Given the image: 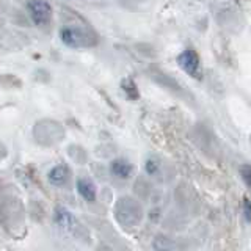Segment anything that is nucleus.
<instances>
[{
	"mask_svg": "<svg viewBox=\"0 0 251 251\" xmlns=\"http://www.w3.org/2000/svg\"><path fill=\"white\" fill-rule=\"evenodd\" d=\"M60 39L71 49H86V47H93L96 44V38L90 31L78 27H63L60 30Z\"/></svg>",
	"mask_w": 251,
	"mask_h": 251,
	"instance_id": "nucleus-1",
	"label": "nucleus"
},
{
	"mask_svg": "<svg viewBox=\"0 0 251 251\" xmlns=\"http://www.w3.org/2000/svg\"><path fill=\"white\" fill-rule=\"evenodd\" d=\"M116 220L124 226H137L141 222V217H143V210L141 206L132 198H123L118 201L116 204Z\"/></svg>",
	"mask_w": 251,
	"mask_h": 251,
	"instance_id": "nucleus-2",
	"label": "nucleus"
},
{
	"mask_svg": "<svg viewBox=\"0 0 251 251\" xmlns=\"http://www.w3.org/2000/svg\"><path fill=\"white\" fill-rule=\"evenodd\" d=\"M27 11L35 25L41 28L50 25L53 10L49 2H46V0H27Z\"/></svg>",
	"mask_w": 251,
	"mask_h": 251,
	"instance_id": "nucleus-3",
	"label": "nucleus"
},
{
	"mask_svg": "<svg viewBox=\"0 0 251 251\" xmlns=\"http://www.w3.org/2000/svg\"><path fill=\"white\" fill-rule=\"evenodd\" d=\"M177 65L190 77L193 78L201 77V61H200L198 53H196L192 47H188V49L182 50L177 55Z\"/></svg>",
	"mask_w": 251,
	"mask_h": 251,
	"instance_id": "nucleus-4",
	"label": "nucleus"
},
{
	"mask_svg": "<svg viewBox=\"0 0 251 251\" xmlns=\"http://www.w3.org/2000/svg\"><path fill=\"white\" fill-rule=\"evenodd\" d=\"M55 222H57L61 227H65L69 232H74V229L78 226L75 217L71 214L69 210L63 209V207H57L55 209Z\"/></svg>",
	"mask_w": 251,
	"mask_h": 251,
	"instance_id": "nucleus-5",
	"label": "nucleus"
},
{
	"mask_svg": "<svg viewBox=\"0 0 251 251\" xmlns=\"http://www.w3.org/2000/svg\"><path fill=\"white\" fill-rule=\"evenodd\" d=\"M77 192L83 200H86L88 202L96 201L98 190H96V185H94L93 180H90V179H86V177L77 179Z\"/></svg>",
	"mask_w": 251,
	"mask_h": 251,
	"instance_id": "nucleus-6",
	"label": "nucleus"
},
{
	"mask_svg": "<svg viewBox=\"0 0 251 251\" xmlns=\"http://www.w3.org/2000/svg\"><path fill=\"white\" fill-rule=\"evenodd\" d=\"M69 179V171L65 165H57L49 173H47V180L53 187H63Z\"/></svg>",
	"mask_w": 251,
	"mask_h": 251,
	"instance_id": "nucleus-7",
	"label": "nucleus"
},
{
	"mask_svg": "<svg viewBox=\"0 0 251 251\" xmlns=\"http://www.w3.org/2000/svg\"><path fill=\"white\" fill-rule=\"evenodd\" d=\"M112 173L120 179H127L132 175V165L124 159H116L112 162Z\"/></svg>",
	"mask_w": 251,
	"mask_h": 251,
	"instance_id": "nucleus-8",
	"label": "nucleus"
},
{
	"mask_svg": "<svg viewBox=\"0 0 251 251\" xmlns=\"http://www.w3.org/2000/svg\"><path fill=\"white\" fill-rule=\"evenodd\" d=\"M123 90L127 93V96L130 99H137L138 98V93H137V86L135 83H133L130 78H126V80L123 82Z\"/></svg>",
	"mask_w": 251,
	"mask_h": 251,
	"instance_id": "nucleus-9",
	"label": "nucleus"
},
{
	"mask_svg": "<svg viewBox=\"0 0 251 251\" xmlns=\"http://www.w3.org/2000/svg\"><path fill=\"white\" fill-rule=\"evenodd\" d=\"M239 173H240L242 180L251 190V165H242V167L239 168Z\"/></svg>",
	"mask_w": 251,
	"mask_h": 251,
	"instance_id": "nucleus-10",
	"label": "nucleus"
},
{
	"mask_svg": "<svg viewBox=\"0 0 251 251\" xmlns=\"http://www.w3.org/2000/svg\"><path fill=\"white\" fill-rule=\"evenodd\" d=\"M155 170H157V163L154 160H148V163H146V171L149 173V175H154Z\"/></svg>",
	"mask_w": 251,
	"mask_h": 251,
	"instance_id": "nucleus-11",
	"label": "nucleus"
},
{
	"mask_svg": "<svg viewBox=\"0 0 251 251\" xmlns=\"http://www.w3.org/2000/svg\"><path fill=\"white\" fill-rule=\"evenodd\" d=\"M245 217L250 220V217H251V206H250V202L245 200Z\"/></svg>",
	"mask_w": 251,
	"mask_h": 251,
	"instance_id": "nucleus-12",
	"label": "nucleus"
}]
</instances>
